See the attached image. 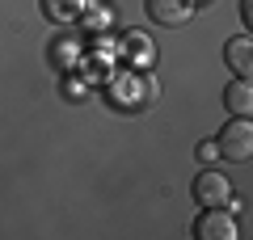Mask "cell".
<instances>
[{
  "label": "cell",
  "instance_id": "obj_1",
  "mask_svg": "<svg viewBox=\"0 0 253 240\" xmlns=\"http://www.w3.org/2000/svg\"><path fill=\"white\" fill-rule=\"evenodd\" d=\"M148 97H156V84L148 76L144 80L131 76V72H126V76H114V80H110V89H106V101L114 110H123V114H135Z\"/></svg>",
  "mask_w": 253,
  "mask_h": 240
},
{
  "label": "cell",
  "instance_id": "obj_2",
  "mask_svg": "<svg viewBox=\"0 0 253 240\" xmlns=\"http://www.w3.org/2000/svg\"><path fill=\"white\" fill-rule=\"evenodd\" d=\"M215 152L228 156V160H236V164H245V160L253 156V122L249 118H232V122L215 135Z\"/></svg>",
  "mask_w": 253,
  "mask_h": 240
},
{
  "label": "cell",
  "instance_id": "obj_3",
  "mask_svg": "<svg viewBox=\"0 0 253 240\" xmlns=\"http://www.w3.org/2000/svg\"><path fill=\"white\" fill-rule=\"evenodd\" d=\"M194 236L199 240H236V219L228 206H203V215L194 219Z\"/></svg>",
  "mask_w": 253,
  "mask_h": 240
},
{
  "label": "cell",
  "instance_id": "obj_4",
  "mask_svg": "<svg viewBox=\"0 0 253 240\" xmlns=\"http://www.w3.org/2000/svg\"><path fill=\"white\" fill-rule=\"evenodd\" d=\"M194 202L199 206H228L232 202V181L219 169H203L194 177Z\"/></svg>",
  "mask_w": 253,
  "mask_h": 240
},
{
  "label": "cell",
  "instance_id": "obj_5",
  "mask_svg": "<svg viewBox=\"0 0 253 240\" xmlns=\"http://www.w3.org/2000/svg\"><path fill=\"white\" fill-rule=\"evenodd\" d=\"M81 38H76V34H59V38H55V42H51V68L55 72H72L76 68V63H81Z\"/></svg>",
  "mask_w": 253,
  "mask_h": 240
},
{
  "label": "cell",
  "instance_id": "obj_6",
  "mask_svg": "<svg viewBox=\"0 0 253 240\" xmlns=\"http://www.w3.org/2000/svg\"><path fill=\"white\" fill-rule=\"evenodd\" d=\"M224 106H228V114H236V118H249V114H253V84H249L245 76L228 80V89H224Z\"/></svg>",
  "mask_w": 253,
  "mask_h": 240
},
{
  "label": "cell",
  "instance_id": "obj_7",
  "mask_svg": "<svg viewBox=\"0 0 253 240\" xmlns=\"http://www.w3.org/2000/svg\"><path fill=\"white\" fill-rule=\"evenodd\" d=\"M148 13L156 26H181L190 17V0H148Z\"/></svg>",
  "mask_w": 253,
  "mask_h": 240
},
{
  "label": "cell",
  "instance_id": "obj_8",
  "mask_svg": "<svg viewBox=\"0 0 253 240\" xmlns=\"http://www.w3.org/2000/svg\"><path fill=\"white\" fill-rule=\"evenodd\" d=\"M224 59H228V68H232L236 76L249 80V72H253V42H249V34H245V38H232V42L224 46Z\"/></svg>",
  "mask_w": 253,
  "mask_h": 240
},
{
  "label": "cell",
  "instance_id": "obj_9",
  "mask_svg": "<svg viewBox=\"0 0 253 240\" xmlns=\"http://www.w3.org/2000/svg\"><path fill=\"white\" fill-rule=\"evenodd\" d=\"M42 13L59 26H72V21L84 17V0H42Z\"/></svg>",
  "mask_w": 253,
  "mask_h": 240
},
{
  "label": "cell",
  "instance_id": "obj_10",
  "mask_svg": "<svg viewBox=\"0 0 253 240\" xmlns=\"http://www.w3.org/2000/svg\"><path fill=\"white\" fill-rule=\"evenodd\" d=\"M123 55L131 63H144V68H148V63H156V42L148 34H126L123 38Z\"/></svg>",
  "mask_w": 253,
  "mask_h": 240
},
{
  "label": "cell",
  "instance_id": "obj_11",
  "mask_svg": "<svg viewBox=\"0 0 253 240\" xmlns=\"http://www.w3.org/2000/svg\"><path fill=\"white\" fill-rule=\"evenodd\" d=\"M106 21H114V13H110V9H93V17H84V26H89V30H101Z\"/></svg>",
  "mask_w": 253,
  "mask_h": 240
},
{
  "label": "cell",
  "instance_id": "obj_12",
  "mask_svg": "<svg viewBox=\"0 0 253 240\" xmlns=\"http://www.w3.org/2000/svg\"><path fill=\"white\" fill-rule=\"evenodd\" d=\"M215 156H219V152H215V139H203V143H199V160H207V164H211Z\"/></svg>",
  "mask_w": 253,
  "mask_h": 240
},
{
  "label": "cell",
  "instance_id": "obj_13",
  "mask_svg": "<svg viewBox=\"0 0 253 240\" xmlns=\"http://www.w3.org/2000/svg\"><path fill=\"white\" fill-rule=\"evenodd\" d=\"M63 97H68V101H81V97H84V84H72V80H63Z\"/></svg>",
  "mask_w": 253,
  "mask_h": 240
},
{
  "label": "cell",
  "instance_id": "obj_14",
  "mask_svg": "<svg viewBox=\"0 0 253 240\" xmlns=\"http://www.w3.org/2000/svg\"><path fill=\"white\" fill-rule=\"evenodd\" d=\"M241 17H245V26L253 21V0H241Z\"/></svg>",
  "mask_w": 253,
  "mask_h": 240
}]
</instances>
